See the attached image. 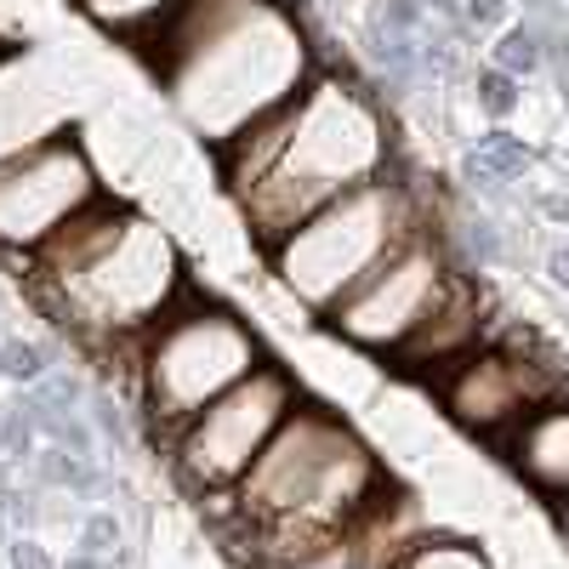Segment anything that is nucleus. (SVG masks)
<instances>
[{
	"instance_id": "nucleus-5",
	"label": "nucleus",
	"mask_w": 569,
	"mask_h": 569,
	"mask_svg": "<svg viewBox=\"0 0 569 569\" xmlns=\"http://www.w3.org/2000/svg\"><path fill=\"white\" fill-rule=\"evenodd\" d=\"M427 222L433 217H427L421 188L405 182L399 171H388V177L337 194L313 217H302L262 257H268V268L279 279V291L291 297L302 313L325 319L342 297H353L393 251H405Z\"/></svg>"
},
{
	"instance_id": "nucleus-11",
	"label": "nucleus",
	"mask_w": 569,
	"mask_h": 569,
	"mask_svg": "<svg viewBox=\"0 0 569 569\" xmlns=\"http://www.w3.org/2000/svg\"><path fill=\"white\" fill-rule=\"evenodd\" d=\"M485 337H490L485 291H479V279H472V273H461V268H456V279L445 284L439 308L410 330V342H405L388 365H393L399 376H427V388H433L439 376H445L450 365H461V359H467L472 348H479Z\"/></svg>"
},
{
	"instance_id": "nucleus-4",
	"label": "nucleus",
	"mask_w": 569,
	"mask_h": 569,
	"mask_svg": "<svg viewBox=\"0 0 569 569\" xmlns=\"http://www.w3.org/2000/svg\"><path fill=\"white\" fill-rule=\"evenodd\" d=\"M171 114L217 154L313 86V34L284 0H188L142 46Z\"/></svg>"
},
{
	"instance_id": "nucleus-15",
	"label": "nucleus",
	"mask_w": 569,
	"mask_h": 569,
	"mask_svg": "<svg viewBox=\"0 0 569 569\" xmlns=\"http://www.w3.org/2000/svg\"><path fill=\"white\" fill-rule=\"evenodd\" d=\"M388 569H496L490 552L479 541H467V536H416Z\"/></svg>"
},
{
	"instance_id": "nucleus-2",
	"label": "nucleus",
	"mask_w": 569,
	"mask_h": 569,
	"mask_svg": "<svg viewBox=\"0 0 569 569\" xmlns=\"http://www.w3.org/2000/svg\"><path fill=\"white\" fill-rule=\"evenodd\" d=\"M388 467L370 439L337 410L302 399L257 467L222 501L233 541L262 569H325L342 563V547L365 507L382 496Z\"/></svg>"
},
{
	"instance_id": "nucleus-1",
	"label": "nucleus",
	"mask_w": 569,
	"mask_h": 569,
	"mask_svg": "<svg viewBox=\"0 0 569 569\" xmlns=\"http://www.w3.org/2000/svg\"><path fill=\"white\" fill-rule=\"evenodd\" d=\"M228 200L240 206L257 251L279 246L302 217L359 182L393 171V126L359 80L313 74L302 98L262 114L217 149Z\"/></svg>"
},
{
	"instance_id": "nucleus-13",
	"label": "nucleus",
	"mask_w": 569,
	"mask_h": 569,
	"mask_svg": "<svg viewBox=\"0 0 569 569\" xmlns=\"http://www.w3.org/2000/svg\"><path fill=\"white\" fill-rule=\"evenodd\" d=\"M501 456L530 496H541L547 507L569 501V393L547 399L541 410L518 421L501 439Z\"/></svg>"
},
{
	"instance_id": "nucleus-7",
	"label": "nucleus",
	"mask_w": 569,
	"mask_h": 569,
	"mask_svg": "<svg viewBox=\"0 0 569 569\" xmlns=\"http://www.w3.org/2000/svg\"><path fill=\"white\" fill-rule=\"evenodd\" d=\"M302 399L308 393L297 376L279 359H268L246 382H233L222 399H211L194 421H182L166 439V461H171V479L182 485V496L222 507Z\"/></svg>"
},
{
	"instance_id": "nucleus-10",
	"label": "nucleus",
	"mask_w": 569,
	"mask_h": 569,
	"mask_svg": "<svg viewBox=\"0 0 569 569\" xmlns=\"http://www.w3.org/2000/svg\"><path fill=\"white\" fill-rule=\"evenodd\" d=\"M450 279H456L450 246H445V233L427 222L405 251H393L382 268L359 284L353 297H342L337 308H330L325 325H330V337H342L348 348L376 353V359H393L410 342V330L439 308Z\"/></svg>"
},
{
	"instance_id": "nucleus-14",
	"label": "nucleus",
	"mask_w": 569,
	"mask_h": 569,
	"mask_svg": "<svg viewBox=\"0 0 569 569\" xmlns=\"http://www.w3.org/2000/svg\"><path fill=\"white\" fill-rule=\"evenodd\" d=\"M182 7L188 0H74V12L91 29H103V34L126 40V46H149Z\"/></svg>"
},
{
	"instance_id": "nucleus-16",
	"label": "nucleus",
	"mask_w": 569,
	"mask_h": 569,
	"mask_svg": "<svg viewBox=\"0 0 569 569\" xmlns=\"http://www.w3.org/2000/svg\"><path fill=\"white\" fill-rule=\"evenodd\" d=\"M552 525H558V541L569 547V501H552Z\"/></svg>"
},
{
	"instance_id": "nucleus-8",
	"label": "nucleus",
	"mask_w": 569,
	"mask_h": 569,
	"mask_svg": "<svg viewBox=\"0 0 569 569\" xmlns=\"http://www.w3.org/2000/svg\"><path fill=\"white\" fill-rule=\"evenodd\" d=\"M103 194H109V182L74 126L52 131L46 142H34V149L12 160H0V257L23 262Z\"/></svg>"
},
{
	"instance_id": "nucleus-3",
	"label": "nucleus",
	"mask_w": 569,
	"mask_h": 569,
	"mask_svg": "<svg viewBox=\"0 0 569 569\" xmlns=\"http://www.w3.org/2000/svg\"><path fill=\"white\" fill-rule=\"evenodd\" d=\"M23 291L86 353L137 370V342L188 297V262L166 222L103 194L23 257Z\"/></svg>"
},
{
	"instance_id": "nucleus-9",
	"label": "nucleus",
	"mask_w": 569,
	"mask_h": 569,
	"mask_svg": "<svg viewBox=\"0 0 569 569\" xmlns=\"http://www.w3.org/2000/svg\"><path fill=\"white\" fill-rule=\"evenodd\" d=\"M563 388H569L563 365L547 348H536L530 337H485L461 365H450L433 382L439 410L456 427H467V433H479V439H496V445L530 410L558 399Z\"/></svg>"
},
{
	"instance_id": "nucleus-12",
	"label": "nucleus",
	"mask_w": 569,
	"mask_h": 569,
	"mask_svg": "<svg viewBox=\"0 0 569 569\" xmlns=\"http://www.w3.org/2000/svg\"><path fill=\"white\" fill-rule=\"evenodd\" d=\"M69 126H74V114H69L58 74L34 52L12 46L0 58V160H12V154L34 149V142H46L52 131H69Z\"/></svg>"
},
{
	"instance_id": "nucleus-17",
	"label": "nucleus",
	"mask_w": 569,
	"mask_h": 569,
	"mask_svg": "<svg viewBox=\"0 0 569 569\" xmlns=\"http://www.w3.org/2000/svg\"><path fill=\"white\" fill-rule=\"evenodd\" d=\"M7 52H12V40H7V34H0V58H7Z\"/></svg>"
},
{
	"instance_id": "nucleus-6",
	"label": "nucleus",
	"mask_w": 569,
	"mask_h": 569,
	"mask_svg": "<svg viewBox=\"0 0 569 569\" xmlns=\"http://www.w3.org/2000/svg\"><path fill=\"white\" fill-rule=\"evenodd\" d=\"M257 365H268V348L240 308L182 297L137 342L131 399L166 445L182 421H194L211 399H222L233 382H246Z\"/></svg>"
}]
</instances>
